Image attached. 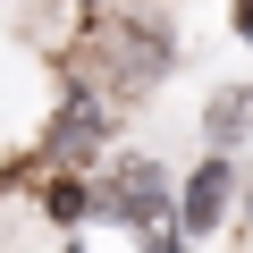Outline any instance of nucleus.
Here are the masks:
<instances>
[{
  "label": "nucleus",
  "mask_w": 253,
  "mask_h": 253,
  "mask_svg": "<svg viewBox=\"0 0 253 253\" xmlns=\"http://www.w3.org/2000/svg\"><path fill=\"white\" fill-rule=\"evenodd\" d=\"M245 118H253V93H219V101H211V135L236 144V135H245Z\"/></svg>",
  "instance_id": "39448f33"
},
{
  "label": "nucleus",
  "mask_w": 253,
  "mask_h": 253,
  "mask_svg": "<svg viewBox=\"0 0 253 253\" xmlns=\"http://www.w3.org/2000/svg\"><path fill=\"white\" fill-rule=\"evenodd\" d=\"M93 135H101V110H93V101H68V118H59V135H51V152L68 161V152H84Z\"/></svg>",
  "instance_id": "20e7f679"
},
{
  "label": "nucleus",
  "mask_w": 253,
  "mask_h": 253,
  "mask_svg": "<svg viewBox=\"0 0 253 253\" xmlns=\"http://www.w3.org/2000/svg\"><path fill=\"white\" fill-rule=\"evenodd\" d=\"M228 186H236V177H228V161H211V169L186 186V228H194V236H203V228H219V211H228Z\"/></svg>",
  "instance_id": "7ed1b4c3"
},
{
  "label": "nucleus",
  "mask_w": 253,
  "mask_h": 253,
  "mask_svg": "<svg viewBox=\"0 0 253 253\" xmlns=\"http://www.w3.org/2000/svg\"><path fill=\"white\" fill-rule=\"evenodd\" d=\"M101 211H110V219H135L144 253H186V236H177V219H169V203H161V169H152V161H118L110 186H101Z\"/></svg>",
  "instance_id": "f03ea898"
},
{
  "label": "nucleus",
  "mask_w": 253,
  "mask_h": 253,
  "mask_svg": "<svg viewBox=\"0 0 253 253\" xmlns=\"http://www.w3.org/2000/svg\"><path fill=\"white\" fill-rule=\"evenodd\" d=\"M76 68H84L93 93L135 101V93H152V84L169 76V34H161V26H135V17H101V26L76 42Z\"/></svg>",
  "instance_id": "f257e3e1"
},
{
  "label": "nucleus",
  "mask_w": 253,
  "mask_h": 253,
  "mask_svg": "<svg viewBox=\"0 0 253 253\" xmlns=\"http://www.w3.org/2000/svg\"><path fill=\"white\" fill-rule=\"evenodd\" d=\"M236 26H245V34H253V0H236Z\"/></svg>",
  "instance_id": "423d86ee"
}]
</instances>
